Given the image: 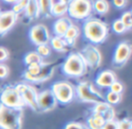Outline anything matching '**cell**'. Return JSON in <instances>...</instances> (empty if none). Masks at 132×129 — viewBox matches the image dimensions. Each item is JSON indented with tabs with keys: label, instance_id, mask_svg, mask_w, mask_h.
<instances>
[{
	"label": "cell",
	"instance_id": "obj_1",
	"mask_svg": "<svg viewBox=\"0 0 132 129\" xmlns=\"http://www.w3.org/2000/svg\"><path fill=\"white\" fill-rule=\"evenodd\" d=\"M85 38L92 44L104 42L109 35V26L105 22L98 18H89L82 27Z\"/></svg>",
	"mask_w": 132,
	"mask_h": 129
},
{
	"label": "cell",
	"instance_id": "obj_2",
	"mask_svg": "<svg viewBox=\"0 0 132 129\" xmlns=\"http://www.w3.org/2000/svg\"><path fill=\"white\" fill-rule=\"evenodd\" d=\"M23 118V108H11L0 104V129H22Z\"/></svg>",
	"mask_w": 132,
	"mask_h": 129
},
{
	"label": "cell",
	"instance_id": "obj_3",
	"mask_svg": "<svg viewBox=\"0 0 132 129\" xmlns=\"http://www.w3.org/2000/svg\"><path fill=\"white\" fill-rule=\"evenodd\" d=\"M63 74L70 77H81L88 70L86 63L79 53H72L62 66Z\"/></svg>",
	"mask_w": 132,
	"mask_h": 129
},
{
	"label": "cell",
	"instance_id": "obj_4",
	"mask_svg": "<svg viewBox=\"0 0 132 129\" xmlns=\"http://www.w3.org/2000/svg\"><path fill=\"white\" fill-rule=\"evenodd\" d=\"M93 12L92 0H72L68 5V15L75 20H85Z\"/></svg>",
	"mask_w": 132,
	"mask_h": 129
},
{
	"label": "cell",
	"instance_id": "obj_5",
	"mask_svg": "<svg viewBox=\"0 0 132 129\" xmlns=\"http://www.w3.org/2000/svg\"><path fill=\"white\" fill-rule=\"evenodd\" d=\"M75 95L79 99L86 103L97 104L104 101V96L100 91L96 90L94 85L88 81L81 82L75 88Z\"/></svg>",
	"mask_w": 132,
	"mask_h": 129
},
{
	"label": "cell",
	"instance_id": "obj_6",
	"mask_svg": "<svg viewBox=\"0 0 132 129\" xmlns=\"http://www.w3.org/2000/svg\"><path fill=\"white\" fill-rule=\"evenodd\" d=\"M54 97L56 98L57 102L61 104H69L75 97V87L70 84L69 82L61 81L56 82L53 85L52 87Z\"/></svg>",
	"mask_w": 132,
	"mask_h": 129
},
{
	"label": "cell",
	"instance_id": "obj_7",
	"mask_svg": "<svg viewBox=\"0 0 132 129\" xmlns=\"http://www.w3.org/2000/svg\"><path fill=\"white\" fill-rule=\"evenodd\" d=\"M1 104L11 108H24L26 103L15 87H6L0 95Z\"/></svg>",
	"mask_w": 132,
	"mask_h": 129
},
{
	"label": "cell",
	"instance_id": "obj_8",
	"mask_svg": "<svg viewBox=\"0 0 132 129\" xmlns=\"http://www.w3.org/2000/svg\"><path fill=\"white\" fill-rule=\"evenodd\" d=\"M79 54L81 55L88 67L95 69L101 66L102 56L99 48L94 45H87L81 52H79Z\"/></svg>",
	"mask_w": 132,
	"mask_h": 129
},
{
	"label": "cell",
	"instance_id": "obj_9",
	"mask_svg": "<svg viewBox=\"0 0 132 129\" xmlns=\"http://www.w3.org/2000/svg\"><path fill=\"white\" fill-rule=\"evenodd\" d=\"M15 89L19 92L26 105L31 107L33 110L38 111V104H37V96L38 93L34 87L28 84L21 83L16 85Z\"/></svg>",
	"mask_w": 132,
	"mask_h": 129
},
{
	"label": "cell",
	"instance_id": "obj_10",
	"mask_svg": "<svg viewBox=\"0 0 132 129\" xmlns=\"http://www.w3.org/2000/svg\"><path fill=\"white\" fill-rule=\"evenodd\" d=\"M29 37L36 46L48 45L52 38L47 26L44 24H37L32 26L29 31Z\"/></svg>",
	"mask_w": 132,
	"mask_h": 129
},
{
	"label": "cell",
	"instance_id": "obj_11",
	"mask_svg": "<svg viewBox=\"0 0 132 129\" xmlns=\"http://www.w3.org/2000/svg\"><path fill=\"white\" fill-rule=\"evenodd\" d=\"M57 100L54 97L52 90H44L38 93L37 96V104H38V111L49 112L56 107Z\"/></svg>",
	"mask_w": 132,
	"mask_h": 129
},
{
	"label": "cell",
	"instance_id": "obj_12",
	"mask_svg": "<svg viewBox=\"0 0 132 129\" xmlns=\"http://www.w3.org/2000/svg\"><path fill=\"white\" fill-rule=\"evenodd\" d=\"M131 55V45L123 41L117 46L113 55V63L116 66H122L126 64Z\"/></svg>",
	"mask_w": 132,
	"mask_h": 129
},
{
	"label": "cell",
	"instance_id": "obj_13",
	"mask_svg": "<svg viewBox=\"0 0 132 129\" xmlns=\"http://www.w3.org/2000/svg\"><path fill=\"white\" fill-rule=\"evenodd\" d=\"M18 15L13 10L1 12L0 15V35H6L14 27L17 22Z\"/></svg>",
	"mask_w": 132,
	"mask_h": 129
},
{
	"label": "cell",
	"instance_id": "obj_14",
	"mask_svg": "<svg viewBox=\"0 0 132 129\" xmlns=\"http://www.w3.org/2000/svg\"><path fill=\"white\" fill-rule=\"evenodd\" d=\"M53 70H54V68L50 63H43L41 72L37 76H31L26 72L24 74V76L26 80H28L30 82H35V83L44 82L52 77V76L53 75Z\"/></svg>",
	"mask_w": 132,
	"mask_h": 129
},
{
	"label": "cell",
	"instance_id": "obj_15",
	"mask_svg": "<svg viewBox=\"0 0 132 129\" xmlns=\"http://www.w3.org/2000/svg\"><path fill=\"white\" fill-rule=\"evenodd\" d=\"M117 80L116 74L111 70H104L101 72L96 77V85L101 87H110Z\"/></svg>",
	"mask_w": 132,
	"mask_h": 129
},
{
	"label": "cell",
	"instance_id": "obj_16",
	"mask_svg": "<svg viewBox=\"0 0 132 129\" xmlns=\"http://www.w3.org/2000/svg\"><path fill=\"white\" fill-rule=\"evenodd\" d=\"M72 24V20L68 17H60L53 24V32L57 37H63L64 34L66 33V31L68 30Z\"/></svg>",
	"mask_w": 132,
	"mask_h": 129
},
{
	"label": "cell",
	"instance_id": "obj_17",
	"mask_svg": "<svg viewBox=\"0 0 132 129\" xmlns=\"http://www.w3.org/2000/svg\"><path fill=\"white\" fill-rule=\"evenodd\" d=\"M26 17L30 20H35L41 16L40 5L38 0H28L27 6L24 9Z\"/></svg>",
	"mask_w": 132,
	"mask_h": 129
},
{
	"label": "cell",
	"instance_id": "obj_18",
	"mask_svg": "<svg viewBox=\"0 0 132 129\" xmlns=\"http://www.w3.org/2000/svg\"><path fill=\"white\" fill-rule=\"evenodd\" d=\"M80 34H81L80 28L78 27L76 25H74L73 23H72L70 26V27L68 28V30L66 31V33L64 34L63 38H64V40L67 42V44H68L69 46H72V45L75 43L76 39L79 37Z\"/></svg>",
	"mask_w": 132,
	"mask_h": 129
},
{
	"label": "cell",
	"instance_id": "obj_19",
	"mask_svg": "<svg viewBox=\"0 0 132 129\" xmlns=\"http://www.w3.org/2000/svg\"><path fill=\"white\" fill-rule=\"evenodd\" d=\"M50 43H51V46H52V47H53V49H54L55 51H57V52L62 53V52H65L68 50L67 48H68L69 45L64 40L63 37H57V35H55L53 38H51Z\"/></svg>",
	"mask_w": 132,
	"mask_h": 129
},
{
	"label": "cell",
	"instance_id": "obj_20",
	"mask_svg": "<svg viewBox=\"0 0 132 129\" xmlns=\"http://www.w3.org/2000/svg\"><path fill=\"white\" fill-rule=\"evenodd\" d=\"M105 122L101 114L93 113L88 119V126L90 129H102Z\"/></svg>",
	"mask_w": 132,
	"mask_h": 129
},
{
	"label": "cell",
	"instance_id": "obj_21",
	"mask_svg": "<svg viewBox=\"0 0 132 129\" xmlns=\"http://www.w3.org/2000/svg\"><path fill=\"white\" fill-rule=\"evenodd\" d=\"M68 12V5L62 2H54L51 9V16L62 17Z\"/></svg>",
	"mask_w": 132,
	"mask_h": 129
},
{
	"label": "cell",
	"instance_id": "obj_22",
	"mask_svg": "<svg viewBox=\"0 0 132 129\" xmlns=\"http://www.w3.org/2000/svg\"><path fill=\"white\" fill-rule=\"evenodd\" d=\"M93 10L99 15H105L110 10V4L107 0H96L93 3Z\"/></svg>",
	"mask_w": 132,
	"mask_h": 129
},
{
	"label": "cell",
	"instance_id": "obj_23",
	"mask_svg": "<svg viewBox=\"0 0 132 129\" xmlns=\"http://www.w3.org/2000/svg\"><path fill=\"white\" fill-rule=\"evenodd\" d=\"M40 5L41 14L45 17H51V9L53 6L54 0H38Z\"/></svg>",
	"mask_w": 132,
	"mask_h": 129
},
{
	"label": "cell",
	"instance_id": "obj_24",
	"mask_svg": "<svg viewBox=\"0 0 132 129\" xmlns=\"http://www.w3.org/2000/svg\"><path fill=\"white\" fill-rule=\"evenodd\" d=\"M24 61L26 63V64L29 66L34 63L36 64H42L43 63V58L38 55L37 52H30V53L26 54V56L24 58Z\"/></svg>",
	"mask_w": 132,
	"mask_h": 129
},
{
	"label": "cell",
	"instance_id": "obj_25",
	"mask_svg": "<svg viewBox=\"0 0 132 129\" xmlns=\"http://www.w3.org/2000/svg\"><path fill=\"white\" fill-rule=\"evenodd\" d=\"M112 105H110V104H108L107 102H99V103L95 104V106L93 107V113L95 114H99L102 116L103 114L107 112L110 108H111Z\"/></svg>",
	"mask_w": 132,
	"mask_h": 129
},
{
	"label": "cell",
	"instance_id": "obj_26",
	"mask_svg": "<svg viewBox=\"0 0 132 129\" xmlns=\"http://www.w3.org/2000/svg\"><path fill=\"white\" fill-rule=\"evenodd\" d=\"M43 63L42 64H36V63H34V64H29V66H27V70H26V72L27 73V74H29L31 76H37L41 72Z\"/></svg>",
	"mask_w": 132,
	"mask_h": 129
},
{
	"label": "cell",
	"instance_id": "obj_27",
	"mask_svg": "<svg viewBox=\"0 0 132 129\" xmlns=\"http://www.w3.org/2000/svg\"><path fill=\"white\" fill-rule=\"evenodd\" d=\"M106 100L107 103L110 104V105H117L121 101V94H117V93H113L110 91L106 96Z\"/></svg>",
	"mask_w": 132,
	"mask_h": 129
},
{
	"label": "cell",
	"instance_id": "obj_28",
	"mask_svg": "<svg viewBox=\"0 0 132 129\" xmlns=\"http://www.w3.org/2000/svg\"><path fill=\"white\" fill-rule=\"evenodd\" d=\"M119 19L123 23L127 30H129L132 27V16L130 11H126L125 13H123V15Z\"/></svg>",
	"mask_w": 132,
	"mask_h": 129
},
{
	"label": "cell",
	"instance_id": "obj_29",
	"mask_svg": "<svg viewBox=\"0 0 132 129\" xmlns=\"http://www.w3.org/2000/svg\"><path fill=\"white\" fill-rule=\"evenodd\" d=\"M112 30L115 32L118 35H121V34H124L127 31L126 27L123 25V23L121 22L120 19H116L115 21L112 24Z\"/></svg>",
	"mask_w": 132,
	"mask_h": 129
},
{
	"label": "cell",
	"instance_id": "obj_30",
	"mask_svg": "<svg viewBox=\"0 0 132 129\" xmlns=\"http://www.w3.org/2000/svg\"><path fill=\"white\" fill-rule=\"evenodd\" d=\"M28 0H18L13 6V11L15 12V14H20L22 12H24V9H26V6H27Z\"/></svg>",
	"mask_w": 132,
	"mask_h": 129
},
{
	"label": "cell",
	"instance_id": "obj_31",
	"mask_svg": "<svg viewBox=\"0 0 132 129\" xmlns=\"http://www.w3.org/2000/svg\"><path fill=\"white\" fill-rule=\"evenodd\" d=\"M36 52L38 55H40L42 58L44 57H47L51 55V47L48 45H41V46H37Z\"/></svg>",
	"mask_w": 132,
	"mask_h": 129
},
{
	"label": "cell",
	"instance_id": "obj_32",
	"mask_svg": "<svg viewBox=\"0 0 132 129\" xmlns=\"http://www.w3.org/2000/svg\"><path fill=\"white\" fill-rule=\"evenodd\" d=\"M110 91L113 93H117V94H121L124 90V87H123L122 83H120L119 81L116 80L113 84L110 87Z\"/></svg>",
	"mask_w": 132,
	"mask_h": 129
},
{
	"label": "cell",
	"instance_id": "obj_33",
	"mask_svg": "<svg viewBox=\"0 0 132 129\" xmlns=\"http://www.w3.org/2000/svg\"><path fill=\"white\" fill-rule=\"evenodd\" d=\"M118 129H132L131 120L128 118H124L118 122Z\"/></svg>",
	"mask_w": 132,
	"mask_h": 129
},
{
	"label": "cell",
	"instance_id": "obj_34",
	"mask_svg": "<svg viewBox=\"0 0 132 129\" xmlns=\"http://www.w3.org/2000/svg\"><path fill=\"white\" fill-rule=\"evenodd\" d=\"M9 75V68L6 64L0 63V79H5Z\"/></svg>",
	"mask_w": 132,
	"mask_h": 129
},
{
	"label": "cell",
	"instance_id": "obj_35",
	"mask_svg": "<svg viewBox=\"0 0 132 129\" xmlns=\"http://www.w3.org/2000/svg\"><path fill=\"white\" fill-rule=\"evenodd\" d=\"M9 58V52L4 46H0V63H3Z\"/></svg>",
	"mask_w": 132,
	"mask_h": 129
},
{
	"label": "cell",
	"instance_id": "obj_36",
	"mask_svg": "<svg viewBox=\"0 0 132 129\" xmlns=\"http://www.w3.org/2000/svg\"><path fill=\"white\" fill-rule=\"evenodd\" d=\"M63 129H84V126L79 122H70Z\"/></svg>",
	"mask_w": 132,
	"mask_h": 129
},
{
	"label": "cell",
	"instance_id": "obj_37",
	"mask_svg": "<svg viewBox=\"0 0 132 129\" xmlns=\"http://www.w3.org/2000/svg\"><path fill=\"white\" fill-rule=\"evenodd\" d=\"M102 129H118V122L114 120L106 121L103 125Z\"/></svg>",
	"mask_w": 132,
	"mask_h": 129
},
{
	"label": "cell",
	"instance_id": "obj_38",
	"mask_svg": "<svg viewBox=\"0 0 132 129\" xmlns=\"http://www.w3.org/2000/svg\"><path fill=\"white\" fill-rule=\"evenodd\" d=\"M112 4L117 8H123L128 4V0H112Z\"/></svg>",
	"mask_w": 132,
	"mask_h": 129
},
{
	"label": "cell",
	"instance_id": "obj_39",
	"mask_svg": "<svg viewBox=\"0 0 132 129\" xmlns=\"http://www.w3.org/2000/svg\"><path fill=\"white\" fill-rule=\"evenodd\" d=\"M4 2L7 3V4H12V5H15V3L18 1V0H3Z\"/></svg>",
	"mask_w": 132,
	"mask_h": 129
},
{
	"label": "cell",
	"instance_id": "obj_40",
	"mask_svg": "<svg viewBox=\"0 0 132 129\" xmlns=\"http://www.w3.org/2000/svg\"><path fill=\"white\" fill-rule=\"evenodd\" d=\"M71 1H72V0H59V2L64 3V4H67V5H69V3H70Z\"/></svg>",
	"mask_w": 132,
	"mask_h": 129
},
{
	"label": "cell",
	"instance_id": "obj_41",
	"mask_svg": "<svg viewBox=\"0 0 132 129\" xmlns=\"http://www.w3.org/2000/svg\"><path fill=\"white\" fill-rule=\"evenodd\" d=\"M0 15H1V10H0Z\"/></svg>",
	"mask_w": 132,
	"mask_h": 129
}]
</instances>
